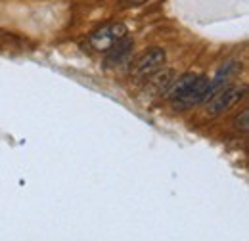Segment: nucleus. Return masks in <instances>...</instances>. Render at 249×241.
<instances>
[{"label": "nucleus", "mask_w": 249, "mask_h": 241, "mask_svg": "<svg viewBox=\"0 0 249 241\" xmlns=\"http://www.w3.org/2000/svg\"><path fill=\"white\" fill-rule=\"evenodd\" d=\"M248 117H249L248 111H242V117H238V119L234 120V124H236V128H238V130H240V128H242L244 132L248 130Z\"/></svg>", "instance_id": "obj_8"}, {"label": "nucleus", "mask_w": 249, "mask_h": 241, "mask_svg": "<svg viewBox=\"0 0 249 241\" xmlns=\"http://www.w3.org/2000/svg\"><path fill=\"white\" fill-rule=\"evenodd\" d=\"M126 25L123 23H111V25H106L102 29H98L96 33H92L90 36V44L94 46V50L98 52H107L115 42H119L121 38L126 36Z\"/></svg>", "instance_id": "obj_2"}, {"label": "nucleus", "mask_w": 249, "mask_h": 241, "mask_svg": "<svg viewBox=\"0 0 249 241\" xmlns=\"http://www.w3.org/2000/svg\"><path fill=\"white\" fill-rule=\"evenodd\" d=\"M246 94V88L244 86H230L226 90L218 92L217 96L209 102L207 105V113L209 115H218V113H224L228 111L230 107H234Z\"/></svg>", "instance_id": "obj_3"}, {"label": "nucleus", "mask_w": 249, "mask_h": 241, "mask_svg": "<svg viewBox=\"0 0 249 241\" xmlns=\"http://www.w3.org/2000/svg\"><path fill=\"white\" fill-rule=\"evenodd\" d=\"M209 86H211V79H207V77H199V75H197L196 81H194V85H192V88L186 92V96H184L182 100L175 102V105L180 107V109H184V107L197 105V103H201V102H207L209 96H211Z\"/></svg>", "instance_id": "obj_4"}, {"label": "nucleus", "mask_w": 249, "mask_h": 241, "mask_svg": "<svg viewBox=\"0 0 249 241\" xmlns=\"http://www.w3.org/2000/svg\"><path fill=\"white\" fill-rule=\"evenodd\" d=\"M175 71H171V69H167V71H156L154 75H150L148 77V90L152 92L154 96H161L163 92L169 90V86L175 83L173 79H175Z\"/></svg>", "instance_id": "obj_5"}, {"label": "nucleus", "mask_w": 249, "mask_h": 241, "mask_svg": "<svg viewBox=\"0 0 249 241\" xmlns=\"http://www.w3.org/2000/svg\"><path fill=\"white\" fill-rule=\"evenodd\" d=\"M132 46H134V42H132L130 38H126V36L121 38L119 42H115V44L107 50L106 63H107V65H119V63H123V61L130 56Z\"/></svg>", "instance_id": "obj_6"}, {"label": "nucleus", "mask_w": 249, "mask_h": 241, "mask_svg": "<svg viewBox=\"0 0 249 241\" xmlns=\"http://www.w3.org/2000/svg\"><path fill=\"white\" fill-rule=\"evenodd\" d=\"M126 2H130V4H142V2H146V0H126Z\"/></svg>", "instance_id": "obj_9"}, {"label": "nucleus", "mask_w": 249, "mask_h": 241, "mask_svg": "<svg viewBox=\"0 0 249 241\" xmlns=\"http://www.w3.org/2000/svg\"><path fill=\"white\" fill-rule=\"evenodd\" d=\"M196 73H186V75H182L177 83H173L171 86H169V90L165 92L167 94V98L175 103V102H178V100H182L184 96H186V92L192 88V85H194V81H196Z\"/></svg>", "instance_id": "obj_7"}, {"label": "nucleus", "mask_w": 249, "mask_h": 241, "mask_svg": "<svg viewBox=\"0 0 249 241\" xmlns=\"http://www.w3.org/2000/svg\"><path fill=\"white\" fill-rule=\"evenodd\" d=\"M165 50L161 48H150L148 52H144L138 60L130 65V77L134 81H144L150 75H154L156 71L161 69V65H165Z\"/></svg>", "instance_id": "obj_1"}]
</instances>
